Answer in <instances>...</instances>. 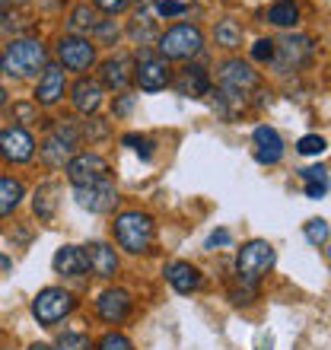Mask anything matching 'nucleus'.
I'll list each match as a JSON object with an SVG mask.
<instances>
[{"label": "nucleus", "instance_id": "obj_36", "mask_svg": "<svg viewBox=\"0 0 331 350\" xmlns=\"http://www.w3.org/2000/svg\"><path fill=\"white\" fill-rule=\"evenodd\" d=\"M153 7H157V13H159V16H166V19H169V16H182L185 10H188L182 0H157Z\"/></svg>", "mask_w": 331, "mask_h": 350}, {"label": "nucleus", "instance_id": "obj_16", "mask_svg": "<svg viewBox=\"0 0 331 350\" xmlns=\"http://www.w3.org/2000/svg\"><path fill=\"white\" fill-rule=\"evenodd\" d=\"M252 153L261 166H277L284 159V137L271 124H258L252 134Z\"/></svg>", "mask_w": 331, "mask_h": 350}, {"label": "nucleus", "instance_id": "obj_38", "mask_svg": "<svg viewBox=\"0 0 331 350\" xmlns=\"http://www.w3.org/2000/svg\"><path fill=\"white\" fill-rule=\"evenodd\" d=\"M92 3H96V10L109 13V16H115V13H124V10L131 7V0H92Z\"/></svg>", "mask_w": 331, "mask_h": 350}, {"label": "nucleus", "instance_id": "obj_12", "mask_svg": "<svg viewBox=\"0 0 331 350\" xmlns=\"http://www.w3.org/2000/svg\"><path fill=\"white\" fill-rule=\"evenodd\" d=\"M0 157L7 159L10 166H23L36 157V137L29 134V128L10 124L7 131H0Z\"/></svg>", "mask_w": 331, "mask_h": 350}, {"label": "nucleus", "instance_id": "obj_27", "mask_svg": "<svg viewBox=\"0 0 331 350\" xmlns=\"http://www.w3.org/2000/svg\"><path fill=\"white\" fill-rule=\"evenodd\" d=\"M128 36L134 38V42H137L140 48L144 45H153V42H157V23H153V19L147 16V13H144V10H140L137 16L131 19V26H128Z\"/></svg>", "mask_w": 331, "mask_h": 350}, {"label": "nucleus", "instance_id": "obj_40", "mask_svg": "<svg viewBox=\"0 0 331 350\" xmlns=\"http://www.w3.org/2000/svg\"><path fill=\"white\" fill-rule=\"evenodd\" d=\"M230 242H233L230 230H217V232H211V239H207V245H204V249H207V252H217V249H226Z\"/></svg>", "mask_w": 331, "mask_h": 350}, {"label": "nucleus", "instance_id": "obj_48", "mask_svg": "<svg viewBox=\"0 0 331 350\" xmlns=\"http://www.w3.org/2000/svg\"><path fill=\"white\" fill-rule=\"evenodd\" d=\"M0 74H3V55H0Z\"/></svg>", "mask_w": 331, "mask_h": 350}, {"label": "nucleus", "instance_id": "obj_13", "mask_svg": "<svg viewBox=\"0 0 331 350\" xmlns=\"http://www.w3.org/2000/svg\"><path fill=\"white\" fill-rule=\"evenodd\" d=\"M67 178H70V185L102 182V178H111V166L109 159L99 157V153H77L67 163Z\"/></svg>", "mask_w": 331, "mask_h": 350}, {"label": "nucleus", "instance_id": "obj_18", "mask_svg": "<svg viewBox=\"0 0 331 350\" xmlns=\"http://www.w3.org/2000/svg\"><path fill=\"white\" fill-rule=\"evenodd\" d=\"M163 274H166V280L172 284L175 293H182V296L201 290V284H204V274L191 265V261H172V265H166Z\"/></svg>", "mask_w": 331, "mask_h": 350}, {"label": "nucleus", "instance_id": "obj_23", "mask_svg": "<svg viewBox=\"0 0 331 350\" xmlns=\"http://www.w3.org/2000/svg\"><path fill=\"white\" fill-rule=\"evenodd\" d=\"M23 198H26L23 182L13 178V175H0V217H10V213L19 207Z\"/></svg>", "mask_w": 331, "mask_h": 350}, {"label": "nucleus", "instance_id": "obj_4", "mask_svg": "<svg viewBox=\"0 0 331 350\" xmlns=\"http://www.w3.org/2000/svg\"><path fill=\"white\" fill-rule=\"evenodd\" d=\"M83 144V128L70 118L55 121V128L48 131L45 144H42V159H45L51 169L67 166L70 159L77 157V147Z\"/></svg>", "mask_w": 331, "mask_h": 350}, {"label": "nucleus", "instance_id": "obj_33", "mask_svg": "<svg viewBox=\"0 0 331 350\" xmlns=\"http://www.w3.org/2000/svg\"><path fill=\"white\" fill-rule=\"evenodd\" d=\"M99 350H134V344L124 338V334H118V332H109V334H102V341L96 344Z\"/></svg>", "mask_w": 331, "mask_h": 350}, {"label": "nucleus", "instance_id": "obj_42", "mask_svg": "<svg viewBox=\"0 0 331 350\" xmlns=\"http://www.w3.org/2000/svg\"><path fill=\"white\" fill-rule=\"evenodd\" d=\"M7 19H10V3L7 0H0V29L7 26Z\"/></svg>", "mask_w": 331, "mask_h": 350}, {"label": "nucleus", "instance_id": "obj_46", "mask_svg": "<svg viewBox=\"0 0 331 350\" xmlns=\"http://www.w3.org/2000/svg\"><path fill=\"white\" fill-rule=\"evenodd\" d=\"M137 3H140V10H144V7H153L157 0H137Z\"/></svg>", "mask_w": 331, "mask_h": 350}, {"label": "nucleus", "instance_id": "obj_35", "mask_svg": "<svg viewBox=\"0 0 331 350\" xmlns=\"http://www.w3.org/2000/svg\"><path fill=\"white\" fill-rule=\"evenodd\" d=\"M252 61H261V64L274 61V42L271 38H258L255 45H252Z\"/></svg>", "mask_w": 331, "mask_h": 350}, {"label": "nucleus", "instance_id": "obj_44", "mask_svg": "<svg viewBox=\"0 0 331 350\" xmlns=\"http://www.w3.org/2000/svg\"><path fill=\"white\" fill-rule=\"evenodd\" d=\"M29 350H55V347H48V344H29Z\"/></svg>", "mask_w": 331, "mask_h": 350}, {"label": "nucleus", "instance_id": "obj_25", "mask_svg": "<svg viewBox=\"0 0 331 350\" xmlns=\"http://www.w3.org/2000/svg\"><path fill=\"white\" fill-rule=\"evenodd\" d=\"M96 26H99V13H96V7H90V3H80V7L70 13V19H67L70 36H83V38H86V32H92Z\"/></svg>", "mask_w": 331, "mask_h": 350}, {"label": "nucleus", "instance_id": "obj_31", "mask_svg": "<svg viewBox=\"0 0 331 350\" xmlns=\"http://www.w3.org/2000/svg\"><path fill=\"white\" fill-rule=\"evenodd\" d=\"M325 137L322 134H306V137L296 140V153H303V157H322L325 153Z\"/></svg>", "mask_w": 331, "mask_h": 350}, {"label": "nucleus", "instance_id": "obj_9", "mask_svg": "<svg viewBox=\"0 0 331 350\" xmlns=\"http://www.w3.org/2000/svg\"><path fill=\"white\" fill-rule=\"evenodd\" d=\"M134 83L144 92H159L172 83V67L166 57L153 55V51H140L137 64H134Z\"/></svg>", "mask_w": 331, "mask_h": 350}, {"label": "nucleus", "instance_id": "obj_21", "mask_svg": "<svg viewBox=\"0 0 331 350\" xmlns=\"http://www.w3.org/2000/svg\"><path fill=\"white\" fill-rule=\"evenodd\" d=\"M70 102H74V109L80 111V115H96L102 105V86L96 83V80H86V77H83V80H77Z\"/></svg>", "mask_w": 331, "mask_h": 350}, {"label": "nucleus", "instance_id": "obj_39", "mask_svg": "<svg viewBox=\"0 0 331 350\" xmlns=\"http://www.w3.org/2000/svg\"><path fill=\"white\" fill-rule=\"evenodd\" d=\"M303 182L306 185H328V169L325 166H313V169H303Z\"/></svg>", "mask_w": 331, "mask_h": 350}, {"label": "nucleus", "instance_id": "obj_28", "mask_svg": "<svg viewBox=\"0 0 331 350\" xmlns=\"http://www.w3.org/2000/svg\"><path fill=\"white\" fill-rule=\"evenodd\" d=\"M213 38H217V45H220V48L233 51V48L242 45V26L236 23V19H220V23H217V29H213Z\"/></svg>", "mask_w": 331, "mask_h": 350}, {"label": "nucleus", "instance_id": "obj_37", "mask_svg": "<svg viewBox=\"0 0 331 350\" xmlns=\"http://www.w3.org/2000/svg\"><path fill=\"white\" fill-rule=\"evenodd\" d=\"M13 115H16L23 124H36V121H38V105H29V102H16V105H13Z\"/></svg>", "mask_w": 331, "mask_h": 350}, {"label": "nucleus", "instance_id": "obj_6", "mask_svg": "<svg viewBox=\"0 0 331 350\" xmlns=\"http://www.w3.org/2000/svg\"><path fill=\"white\" fill-rule=\"evenodd\" d=\"M77 309V296L64 286H45L38 290V296L32 299V315L42 328H55L57 322H64L67 315Z\"/></svg>", "mask_w": 331, "mask_h": 350}, {"label": "nucleus", "instance_id": "obj_29", "mask_svg": "<svg viewBox=\"0 0 331 350\" xmlns=\"http://www.w3.org/2000/svg\"><path fill=\"white\" fill-rule=\"evenodd\" d=\"M306 239H309V245H315V249H325L328 245V220H322V217H315V220H309L303 226Z\"/></svg>", "mask_w": 331, "mask_h": 350}, {"label": "nucleus", "instance_id": "obj_41", "mask_svg": "<svg viewBox=\"0 0 331 350\" xmlns=\"http://www.w3.org/2000/svg\"><path fill=\"white\" fill-rule=\"evenodd\" d=\"M131 105H134V99L121 92V96H118V102H115V115H128V111H131Z\"/></svg>", "mask_w": 331, "mask_h": 350}, {"label": "nucleus", "instance_id": "obj_43", "mask_svg": "<svg viewBox=\"0 0 331 350\" xmlns=\"http://www.w3.org/2000/svg\"><path fill=\"white\" fill-rule=\"evenodd\" d=\"M10 267H13V258H10V255H3V252H0V274H7Z\"/></svg>", "mask_w": 331, "mask_h": 350}, {"label": "nucleus", "instance_id": "obj_7", "mask_svg": "<svg viewBox=\"0 0 331 350\" xmlns=\"http://www.w3.org/2000/svg\"><path fill=\"white\" fill-rule=\"evenodd\" d=\"M255 90H258V74L246 64V61H239V57L223 61L220 70H217V92L233 96V99H239L248 105V99H252Z\"/></svg>", "mask_w": 331, "mask_h": 350}, {"label": "nucleus", "instance_id": "obj_30", "mask_svg": "<svg viewBox=\"0 0 331 350\" xmlns=\"http://www.w3.org/2000/svg\"><path fill=\"white\" fill-rule=\"evenodd\" d=\"M90 347H92L90 334H83V332H64L55 344V350H90Z\"/></svg>", "mask_w": 331, "mask_h": 350}, {"label": "nucleus", "instance_id": "obj_14", "mask_svg": "<svg viewBox=\"0 0 331 350\" xmlns=\"http://www.w3.org/2000/svg\"><path fill=\"white\" fill-rule=\"evenodd\" d=\"M131 309H134V299H131V293L121 290V286H111V290L99 293V299H96V315H99L105 325H124Z\"/></svg>", "mask_w": 331, "mask_h": 350}, {"label": "nucleus", "instance_id": "obj_24", "mask_svg": "<svg viewBox=\"0 0 331 350\" xmlns=\"http://www.w3.org/2000/svg\"><path fill=\"white\" fill-rule=\"evenodd\" d=\"M267 23L277 29H293L300 23V7H296V0H274L271 7H267Z\"/></svg>", "mask_w": 331, "mask_h": 350}, {"label": "nucleus", "instance_id": "obj_3", "mask_svg": "<svg viewBox=\"0 0 331 350\" xmlns=\"http://www.w3.org/2000/svg\"><path fill=\"white\" fill-rule=\"evenodd\" d=\"M48 67V48L38 38H13L3 55V74L26 80Z\"/></svg>", "mask_w": 331, "mask_h": 350}, {"label": "nucleus", "instance_id": "obj_8", "mask_svg": "<svg viewBox=\"0 0 331 350\" xmlns=\"http://www.w3.org/2000/svg\"><path fill=\"white\" fill-rule=\"evenodd\" d=\"M315 55V42L309 36H284L280 42H274V67L280 74L300 70L313 61Z\"/></svg>", "mask_w": 331, "mask_h": 350}, {"label": "nucleus", "instance_id": "obj_5", "mask_svg": "<svg viewBox=\"0 0 331 350\" xmlns=\"http://www.w3.org/2000/svg\"><path fill=\"white\" fill-rule=\"evenodd\" d=\"M157 55L166 61H191L204 51V32L191 23H178L157 38Z\"/></svg>", "mask_w": 331, "mask_h": 350}, {"label": "nucleus", "instance_id": "obj_19", "mask_svg": "<svg viewBox=\"0 0 331 350\" xmlns=\"http://www.w3.org/2000/svg\"><path fill=\"white\" fill-rule=\"evenodd\" d=\"M99 77H102L99 86H109V90H115V92H124L131 83H134V67H131V61L124 55H118V57L102 61Z\"/></svg>", "mask_w": 331, "mask_h": 350}, {"label": "nucleus", "instance_id": "obj_26", "mask_svg": "<svg viewBox=\"0 0 331 350\" xmlns=\"http://www.w3.org/2000/svg\"><path fill=\"white\" fill-rule=\"evenodd\" d=\"M32 207H36V217H38V220H51V217H55V211H57V185L55 182L38 185Z\"/></svg>", "mask_w": 331, "mask_h": 350}, {"label": "nucleus", "instance_id": "obj_17", "mask_svg": "<svg viewBox=\"0 0 331 350\" xmlns=\"http://www.w3.org/2000/svg\"><path fill=\"white\" fill-rule=\"evenodd\" d=\"M83 255H86L90 271L96 277H102V280H109V277L118 274V255H115V249H111L109 242H90V245L83 249Z\"/></svg>", "mask_w": 331, "mask_h": 350}, {"label": "nucleus", "instance_id": "obj_32", "mask_svg": "<svg viewBox=\"0 0 331 350\" xmlns=\"http://www.w3.org/2000/svg\"><path fill=\"white\" fill-rule=\"evenodd\" d=\"M92 36H96L99 45H115L121 32H118V26H115V19H99V26L92 29Z\"/></svg>", "mask_w": 331, "mask_h": 350}, {"label": "nucleus", "instance_id": "obj_11", "mask_svg": "<svg viewBox=\"0 0 331 350\" xmlns=\"http://www.w3.org/2000/svg\"><path fill=\"white\" fill-rule=\"evenodd\" d=\"M57 67H67L74 74H86L96 64V42L83 36H61L57 38Z\"/></svg>", "mask_w": 331, "mask_h": 350}, {"label": "nucleus", "instance_id": "obj_15", "mask_svg": "<svg viewBox=\"0 0 331 350\" xmlns=\"http://www.w3.org/2000/svg\"><path fill=\"white\" fill-rule=\"evenodd\" d=\"M64 92H67L64 67L48 64L45 70H42V77H38V86H36V92H32V102L42 105V109H51V105H57V102L64 99Z\"/></svg>", "mask_w": 331, "mask_h": 350}, {"label": "nucleus", "instance_id": "obj_10", "mask_svg": "<svg viewBox=\"0 0 331 350\" xmlns=\"http://www.w3.org/2000/svg\"><path fill=\"white\" fill-rule=\"evenodd\" d=\"M74 201L90 213H115V207H118V188H115L111 178L90 182V185H74Z\"/></svg>", "mask_w": 331, "mask_h": 350}, {"label": "nucleus", "instance_id": "obj_45", "mask_svg": "<svg viewBox=\"0 0 331 350\" xmlns=\"http://www.w3.org/2000/svg\"><path fill=\"white\" fill-rule=\"evenodd\" d=\"M3 105H7V90L0 86V109H3Z\"/></svg>", "mask_w": 331, "mask_h": 350}, {"label": "nucleus", "instance_id": "obj_2", "mask_svg": "<svg viewBox=\"0 0 331 350\" xmlns=\"http://www.w3.org/2000/svg\"><path fill=\"white\" fill-rule=\"evenodd\" d=\"M274 261H277V252L271 242L265 239L246 242L239 249V255H236V277H239V284L248 286V290H258V284L274 271Z\"/></svg>", "mask_w": 331, "mask_h": 350}, {"label": "nucleus", "instance_id": "obj_1", "mask_svg": "<svg viewBox=\"0 0 331 350\" xmlns=\"http://www.w3.org/2000/svg\"><path fill=\"white\" fill-rule=\"evenodd\" d=\"M111 232H115V242L128 255H147V252H153V242H157V223L144 211L118 213L111 223Z\"/></svg>", "mask_w": 331, "mask_h": 350}, {"label": "nucleus", "instance_id": "obj_47", "mask_svg": "<svg viewBox=\"0 0 331 350\" xmlns=\"http://www.w3.org/2000/svg\"><path fill=\"white\" fill-rule=\"evenodd\" d=\"M7 3H29V0H7Z\"/></svg>", "mask_w": 331, "mask_h": 350}, {"label": "nucleus", "instance_id": "obj_22", "mask_svg": "<svg viewBox=\"0 0 331 350\" xmlns=\"http://www.w3.org/2000/svg\"><path fill=\"white\" fill-rule=\"evenodd\" d=\"M55 271L64 277H83L86 271H90V265H86V255H83L80 245H61V249L55 252Z\"/></svg>", "mask_w": 331, "mask_h": 350}, {"label": "nucleus", "instance_id": "obj_34", "mask_svg": "<svg viewBox=\"0 0 331 350\" xmlns=\"http://www.w3.org/2000/svg\"><path fill=\"white\" fill-rule=\"evenodd\" d=\"M121 140H124L128 147L137 150V157H140V159H153V144H150L147 137H140V134H124Z\"/></svg>", "mask_w": 331, "mask_h": 350}, {"label": "nucleus", "instance_id": "obj_20", "mask_svg": "<svg viewBox=\"0 0 331 350\" xmlns=\"http://www.w3.org/2000/svg\"><path fill=\"white\" fill-rule=\"evenodd\" d=\"M175 90L185 99H204V96H211V77H207L204 67L188 64V67H182V74L175 80Z\"/></svg>", "mask_w": 331, "mask_h": 350}]
</instances>
